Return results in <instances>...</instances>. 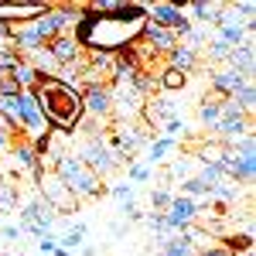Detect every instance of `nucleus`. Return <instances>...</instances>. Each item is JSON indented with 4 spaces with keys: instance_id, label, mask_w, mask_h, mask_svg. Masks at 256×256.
<instances>
[{
    "instance_id": "1",
    "label": "nucleus",
    "mask_w": 256,
    "mask_h": 256,
    "mask_svg": "<svg viewBox=\"0 0 256 256\" xmlns=\"http://www.w3.org/2000/svg\"><path fill=\"white\" fill-rule=\"evenodd\" d=\"M144 24H147L144 4H126V10H123V14H113V18H99V14L82 10L79 24H76L72 34H76L82 52L116 55V52H123V48H130L134 41H140Z\"/></svg>"
},
{
    "instance_id": "2",
    "label": "nucleus",
    "mask_w": 256,
    "mask_h": 256,
    "mask_svg": "<svg viewBox=\"0 0 256 256\" xmlns=\"http://www.w3.org/2000/svg\"><path fill=\"white\" fill-rule=\"evenodd\" d=\"M31 92L38 99V110H41V116H44V123H48L52 130H58V134H72L82 123V116H86V110H82V92L76 86L55 79V76L41 79Z\"/></svg>"
},
{
    "instance_id": "3",
    "label": "nucleus",
    "mask_w": 256,
    "mask_h": 256,
    "mask_svg": "<svg viewBox=\"0 0 256 256\" xmlns=\"http://www.w3.org/2000/svg\"><path fill=\"white\" fill-rule=\"evenodd\" d=\"M44 158L52 160V171L62 178V184L79 198V202H82V198H99L102 192H106L102 181H99V178L92 174V171H89L72 150H48ZM44 158H41V160H44Z\"/></svg>"
},
{
    "instance_id": "4",
    "label": "nucleus",
    "mask_w": 256,
    "mask_h": 256,
    "mask_svg": "<svg viewBox=\"0 0 256 256\" xmlns=\"http://www.w3.org/2000/svg\"><path fill=\"white\" fill-rule=\"evenodd\" d=\"M79 14H82V7H72V4L48 7V10H44L31 28H34V31H38V38L48 44V41L62 38V34H72V31H76V24H79Z\"/></svg>"
},
{
    "instance_id": "5",
    "label": "nucleus",
    "mask_w": 256,
    "mask_h": 256,
    "mask_svg": "<svg viewBox=\"0 0 256 256\" xmlns=\"http://www.w3.org/2000/svg\"><path fill=\"white\" fill-rule=\"evenodd\" d=\"M76 158L92 171V174L102 181V178H110L113 171H120V158L106 147V137H99V134H92V137H86L79 144V150H76Z\"/></svg>"
},
{
    "instance_id": "6",
    "label": "nucleus",
    "mask_w": 256,
    "mask_h": 256,
    "mask_svg": "<svg viewBox=\"0 0 256 256\" xmlns=\"http://www.w3.org/2000/svg\"><path fill=\"white\" fill-rule=\"evenodd\" d=\"M58 218L62 216H55V212H52V205H48L41 195H34L31 202H24V205H20V229H24V232H31L34 239L44 236V232H55Z\"/></svg>"
},
{
    "instance_id": "7",
    "label": "nucleus",
    "mask_w": 256,
    "mask_h": 256,
    "mask_svg": "<svg viewBox=\"0 0 256 256\" xmlns=\"http://www.w3.org/2000/svg\"><path fill=\"white\" fill-rule=\"evenodd\" d=\"M144 10H147V20L150 24L171 31L174 38H184L192 31V20L184 14V7H174V4H144Z\"/></svg>"
},
{
    "instance_id": "8",
    "label": "nucleus",
    "mask_w": 256,
    "mask_h": 256,
    "mask_svg": "<svg viewBox=\"0 0 256 256\" xmlns=\"http://www.w3.org/2000/svg\"><path fill=\"white\" fill-rule=\"evenodd\" d=\"M38 188H41V198L52 205V212H55V216H62V212H76V208H79V198L62 184V178L55 174L52 168L38 178Z\"/></svg>"
},
{
    "instance_id": "9",
    "label": "nucleus",
    "mask_w": 256,
    "mask_h": 256,
    "mask_svg": "<svg viewBox=\"0 0 256 256\" xmlns=\"http://www.w3.org/2000/svg\"><path fill=\"white\" fill-rule=\"evenodd\" d=\"M79 92H82L86 116H96L99 123H110L113 120V92H110V86H86Z\"/></svg>"
},
{
    "instance_id": "10",
    "label": "nucleus",
    "mask_w": 256,
    "mask_h": 256,
    "mask_svg": "<svg viewBox=\"0 0 256 256\" xmlns=\"http://www.w3.org/2000/svg\"><path fill=\"white\" fill-rule=\"evenodd\" d=\"M164 222H168L171 232H184V229H192V226L198 222V202H195V198H184V195H174V198H171V205H168V212H164Z\"/></svg>"
},
{
    "instance_id": "11",
    "label": "nucleus",
    "mask_w": 256,
    "mask_h": 256,
    "mask_svg": "<svg viewBox=\"0 0 256 256\" xmlns=\"http://www.w3.org/2000/svg\"><path fill=\"white\" fill-rule=\"evenodd\" d=\"M208 76H212V89H216V96H222V99L236 96L239 89H242V86L250 82L246 76H242V72H236V68H229V65H226V68H212Z\"/></svg>"
},
{
    "instance_id": "12",
    "label": "nucleus",
    "mask_w": 256,
    "mask_h": 256,
    "mask_svg": "<svg viewBox=\"0 0 256 256\" xmlns=\"http://www.w3.org/2000/svg\"><path fill=\"white\" fill-rule=\"evenodd\" d=\"M48 48V55L55 58V65H72V62H79L86 52L79 48V41H76V34H62V38H55V41H48L44 44Z\"/></svg>"
},
{
    "instance_id": "13",
    "label": "nucleus",
    "mask_w": 256,
    "mask_h": 256,
    "mask_svg": "<svg viewBox=\"0 0 256 256\" xmlns=\"http://www.w3.org/2000/svg\"><path fill=\"white\" fill-rule=\"evenodd\" d=\"M174 150H178V140L154 137L147 147H144V164H147V168H158V164H164V160H171Z\"/></svg>"
},
{
    "instance_id": "14",
    "label": "nucleus",
    "mask_w": 256,
    "mask_h": 256,
    "mask_svg": "<svg viewBox=\"0 0 256 256\" xmlns=\"http://www.w3.org/2000/svg\"><path fill=\"white\" fill-rule=\"evenodd\" d=\"M140 41H147V44H150V48H154L158 55H168V52H171V48L178 44V38L171 34V31H164V28L150 24V20L144 24V34H140Z\"/></svg>"
},
{
    "instance_id": "15",
    "label": "nucleus",
    "mask_w": 256,
    "mask_h": 256,
    "mask_svg": "<svg viewBox=\"0 0 256 256\" xmlns=\"http://www.w3.org/2000/svg\"><path fill=\"white\" fill-rule=\"evenodd\" d=\"M154 246L160 250V256H198L195 246L188 242L184 232H174V236H158L154 239Z\"/></svg>"
},
{
    "instance_id": "16",
    "label": "nucleus",
    "mask_w": 256,
    "mask_h": 256,
    "mask_svg": "<svg viewBox=\"0 0 256 256\" xmlns=\"http://www.w3.org/2000/svg\"><path fill=\"white\" fill-rule=\"evenodd\" d=\"M168 68H178V72H184V76H188V72H195V68H198V52L178 41L174 48L168 52Z\"/></svg>"
},
{
    "instance_id": "17",
    "label": "nucleus",
    "mask_w": 256,
    "mask_h": 256,
    "mask_svg": "<svg viewBox=\"0 0 256 256\" xmlns=\"http://www.w3.org/2000/svg\"><path fill=\"white\" fill-rule=\"evenodd\" d=\"M218 116H222V96H205L202 102H198V123L205 126V130H216Z\"/></svg>"
},
{
    "instance_id": "18",
    "label": "nucleus",
    "mask_w": 256,
    "mask_h": 256,
    "mask_svg": "<svg viewBox=\"0 0 256 256\" xmlns=\"http://www.w3.org/2000/svg\"><path fill=\"white\" fill-rule=\"evenodd\" d=\"M86 232H89V226H86V222H76V226L68 222V229H65V232H62V236L55 239V242H58V250H65V253H72V250H79V246H82V239H86Z\"/></svg>"
},
{
    "instance_id": "19",
    "label": "nucleus",
    "mask_w": 256,
    "mask_h": 256,
    "mask_svg": "<svg viewBox=\"0 0 256 256\" xmlns=\"http://www.w3.org/2000/svg\"><path fill=\"white\" fill-rule=\"evenodd\" d=\"M158 82H160V89L178 92V89H184V86H188V76H184V72H178V68H168V65H164V72L158 76Z\"/></svg>"
},
{
    "instance_id": "20",
    "label": "nucleus",
    "mask_w": 256,
    "mask_h": 256,
    "mask_svg": "<svg viewBox=\"0 0 256 256\" xmlns=\"http://www.w3.org/2000/svg\"><path fill=\"white\" fill-rule=\"evenodd\" d=\"M229 99L236 102V106L242 110V113H246V116H253V110H256V86H253V82H246V86L239 89L236 96H229Z\"/></svg>"
},
{
    "instance_id": "21",
    "label": "nucleus",
    "mask_w": 256,
    "mask_h": 256,
    "mask_svg": "<svg viewBox=\"0 0 256 256\" xmlns=\"http://www.w3.org/2000/svg\"><path fill=\"white\" fill-rule=\"evenodd\" d=\"M10 208H18V184L10 178L0 181V216H7Z\"/></svg>"
},
{
    "instance_id": "22",
    "label": "nucleus",
    "mask_w": 256,
    "mask_h": 256,
    "mask_svg": "<svg viewBox=\"0 0 256 256\" xmlns=\"http://www.w3.org/2000/svg\"><path fill=\"white\" fill-rule=\"evenodd\" d=\"M158 134H160V137H168V140H178V137H184V134H188V123H184V120H178V116H171Z\"/></svg>"
},
{
    "instance_id": "23",
    "label": "nucleus",
    "mask_w": 256,
    "mask_h": 256,
    "mask_svg": "<svg viewBox=\"0 0 256 256\" xmlns=\"http://www.w3.org/2000/svg\"><path fill=\"white\" fill-rule=\"evenodd\" d=\"M229 55H232V48H229L222 38L208 41V62H229Z\"/></svg>"
},
{
    "instance_id": "24",
    "label": "nucleus",
    "mask_w": 256,
    "mask_h": 256,
    "mask_svg": "<svg viewBox=\"0 0 256 256\" xmlns=\"http://www.w3.org/2000/svg\"><path fill=\"white\" fill-rule=\"evenodd\" d=\"M171 192L168 188H158V192H150V212H168V205H171Z\"/></svg>"
},
{
    "instance_id": "25",
    "label": "nucleus",
    "mask_w": 256,
    "mask_h": 256,
    "mask_svg": "<svg viewBox=\"0 0 256 256\" xmlns=\"http://www.w3.org/2000/svg\"><path fill=\"white\" fill-rule=\"evenodd\" d=\"M110 195L126 205V202H134V184H130V181H120V184H113V188H110Z\"/></svg>"
},
{
    "instance_id": "26",
    "label": "nucleus",
    "mask_w": 256,
    "mask_h": 256,
    "mask_svg": "<svg viewBox=\"0 0 256 256\" xmlns=\"http://www.w3.org/2000/svg\"><path fill=\"white\" fill-rule=\"evenodd\" d=\"M55 239H58L55 232H44V236H38V250H41L44 256H52L55 250H58V242H55Z\"/></svg>"
},
{
    "instance_id": "27",
    "label": "nucleus",
    "mask_w": 256,
    "mask_h": 256,
    "mask_svg": "<svg viewBox=\"0 0 256 256\" xmlns=\"http://www.w3.org/2000/svg\"><path fill=\"white\" fill-rule=\"evenodd\" d=\"M130 181H150V168L147 164H130Z\"/></svg>"
},
{
    "instance_id": "28",
    "label": "nucleus",
    "mask_w": 256,
    "mask_h": 256,
    "mask_svg": "<svg viewBox=\"0 0 256 256\" xmlns=\"http://www.w3.org/2000/svg\"><path fill=\"white\" fill-rule=\"evenodd\" d=\"M123 216L130 218V222H140V218H144V212H140L134 202H126V205H123Z\"/></svg>"
},
{
    "instance_id": "29",
    "label": "nucleus",
    "mask_w": 256,
    "mask_h": 256,
    "mask_svg": "<svg viewBox=\"0 0 256 256\" xmlns=\"http://www.w3.org/2000/svg\"><path fill=\"white\" fill-rule=\"evenodd\" d=\"M24 236V229L20 226H14V222H4V239H20Z\"/></svg>"
},
{
    "instance_id": "30",
    "label": "nucleus",
    "mask_w": 256,
    "mask_h": 256,
    "mask_svg": "<svg viewBox=\"0 0 256 256\" xmlns=\"http://www.w3.org/2000/svg\"><path fill=\"white\" fill-rule=\"evenodd\" d=\"M82 256H96V250L92 246H82Z\"/></svg>"
},
{
    "instance_id": "31",
    "label": "nucleus",
    "mask_w": 256,
    "mask_h": 256,
    "mask_svg": "<svg viewBox=\"0 0 256 256\" xmlns=\"http://www.w3.org/2000/svg\"><path fill=\"white\" fill-rule=\"evenodd\" d=\"M242 256H253V250H246V253H242Z\"/></svg>"
},
{
    "instance_id": "32",
    "label": "nucleus",
    "mask_w": 256,
    "mask_h": 256,
    "mask_svg": "<svg viewBox=\"0 0 256 256\" xmlns=\"http://www.w3.org/2000/svg\"><path fill=\"white\" fill-rule=\"evenodd\" d=\"M0 218H4V216H0Z\"/></svg>"
}]
</instances>
